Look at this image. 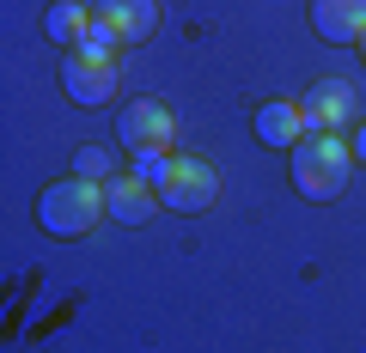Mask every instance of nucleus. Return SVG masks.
Segmentation results:
<instances>
[{"label": "nucleus", "mask_w": 366, "mask_h": 353, "mask_svg": "<svg viewBox=\"0 0 366 353\" xmlns=\"http://www.w3.org/2000/svg\"><path fill=\"white\" fill-rule=\"evenodd\" d=\"M117 86H122L117 61H104V55H86V49H67V55H61V92L74 98L79 110L110 104V98H117Z\"/></svg>", "instance_id": "obj_5"}, {"label": "nucleus", "mask_w": 366, "mask_h": 353, "mask_svg": "<svg viewBox=\"0 0 366 353\" xmlns=\"http://www.w3.org/2000/svg\"><path fill=\"white\" fill-rule=\"evenodd\" d=\"M98 220H104V183H92V177H61L37 195V225L61 244L86 237Z\"/></svg>", "instance_id": "obj_2"}, {"label": "nucleus", "mask_w": 366, "mask_h": 353, "mask_svg": "<svg viewBox=\"0 0 366 353\" xmlns=\"http://www.w3.org/2000/svg\"><path fill=\"white\" fill-rule=\"evenodd\" d=\"M312 31L324 43H360L366 37V0H312Z\"/></svg>", "instance_id": "obj_9"}, {"label": "nucleus", "mask_w": 366, "mask_h": 353, "mask_svg": "<svg viewBox=\"0 0 366 353\" xmlns=\"http://www.w3.org/2000/svg\"><path fill=\"white\" fill-rule=\"evenodd\" d=\"M117 140L129 146L134 158L141 153H171V140H177V110H171L165 98H134L117 116Z\"/></svg>", "instance_id": "obj_3"}, {"label": "nucleus", "mask_w": 366, "mask_h": 353, "mask_svg": "<svg viewBox=\"0 0 366 353\" xmlns=\"http://www.w3.org/2000/svg\"><path fill=\"white\" fill-rule=\"evenodd\" d=\"M74 177L110 183V177H117V165H110V153H104V146H79V153H74Z\"/></svg>", "instance_id": "obj_12"}, {"label": "nucleus", "mask_w": 366, "mask_h": 353, "mask_svg": "<svg viewBox=\"0 0 366 353\" xmlns=\"http://www.w3.org/2000/svg\"><path fill=\"white\" fill-rule=\"evenodd\" d=\"M305 134H312V128H305V110L293 104V98H269V104L257 110V140L262 146H287V153H293Z\"/></svg>", "instance_id": "obj_10"}, {"label": "nucleus", "mask_w": 366, "mask_h": 353, "mask_svg": "<svg viewBox=\"0 0 366 353\" xmlns=\"http://www.w3.org/2000/svg\"><path fill=\"white\" fill-rule=\"evenodd\" d=\"M171 158H177V153H141V158H134V170L159 189V183H165V170H171Z\"/></svg>", "instance_id": "obj_14"}, {"label": "nucleus", "mask_w": 366, "mask_h": 353, "mask_svg": "<svg viewBox=\"0 0 366 353\" xmlns=\"http://www.w3.org/2000/svg\"><path fill=\"white\" fill-rule=\"evenodd\" d=\"M159 201L171 213H208L220 201V170L208 158H171L165 183H159Z\"/></svg>", "instance_id": "obj_4"}, {"label": "nucleus", "mask_w": 366, "mask_h": 353, "mask_svg": "<svg viewBox=\"0 0 366 353\" xmlns=\"http://www.w3.org/2000/svg\"><path fill=\"white\" fill-rule=\"evenodd\" d=\"M86 25H92V13L79 6V0H55L49 13H43V37L55 43V49H79V37H86Z\"/></svg>", "instance_id": "obj_11"}, {"label": "nucleus", "mask_w": 366, "mask_h": 353, "mask_svg": "<svg viewBox=\"0 0 366 353\" xmlns=\"http://www.w3.org/2000/svg\"><path fill=\"white\" fill-rule=\"evenodd\" d=\"M79 49H86V55H104V61H117L122 37H117V31H110V25H104L98 13H92V25H86V37H79Z\"/></svg>", "instance_id": "obj_13"}, {"label": "nucleus", "mask_w": 366, "mask_h": 353, "mask_svg": "<svg viewBox=\"0 0 366 353\" xmlns=\"http://www.w3.org/2000/svg\"><path fill=\"white\" fill-rule=\"evenodd\" d=\"M354 177V153H348V134H305L293 146V189L305 201H336Z\"/></svg>", "instance_id": "obj_1"}, {"label": "nucleus", "mask_w": 366, "mask_h": 353, "mask_svg": "<svg viewBox=\"0 0 366 353\" xmlns=\"http://www.w3.org/2000/svg\"><path fill=\"white\" fill-rule=\"evenodd\" d=\"M300 110H305V128L312 134H348L354 128V86L348 79H317Z\"/></svg>", "instance_id": "obj_7"}, {"label": "nucleus", "mask_w": 366, "mask_h": 353, "mask_svg": "<svg viewBox=\"0 0 366 353\" xmlns=\"http://www.w3.org/2000/svg\"><path fill=\"white\" fill-rule=\"evenodd\" d=\"M159 208H165V201H159V189L147 183L141 170H117V177L104 183V213H110V225H147Z\"/></svg>", "instance_id": "obj_6"}, {"label": "nucleus", "mask_w": 366, "mask_h": 353, "mask_svg": "<svg viewBox=\"0 0 366 353\" xmlns=\"http://www.w3.org/2000/svg\"><path fill=\"white\" fill-rule=\"evenodd\" d=\"M348 153H354V165H366V116L348 128Z\"/></svg>", "instance_id": "obj_15"}, {"label": "nucleus", "mask_w": 366, "mask_h": 353, "mask_svg": "<svg viewBox=\"0 0 366 353\" xmlns=\"http://www.w3.org/2000/svg\"><path fill=\"white\" fill-rule=\"evenodd\" d=\"M92 13L122 37V49H129V43H147L159 31V19H165V13H159V0H98Z\"/></svg>", "instance_id": "obj_8"}, {"label": "nucleus", "mask_w": 366, "mask_h": 353, "mask_svg": "<svg viewBox=\"0 0 366 353\" xmlns=\"http://www.w3.org/2000/svg\"><path fill=\"white\" fill-rule=\"evenodd\" d=\"M360 55H366V37H360Z\"/></svg>", "instance_id": "obj_16"}]
</instances>
